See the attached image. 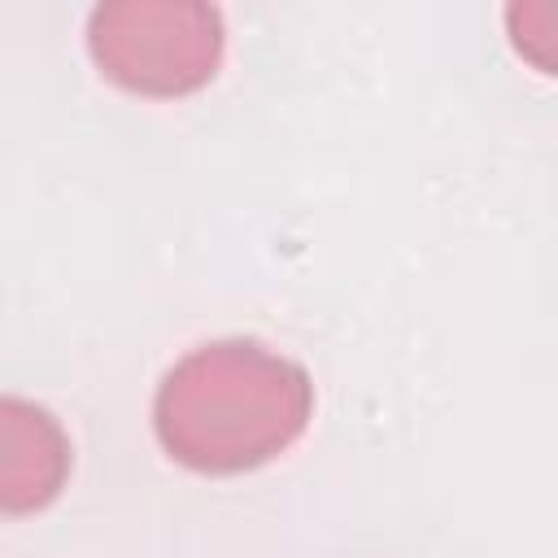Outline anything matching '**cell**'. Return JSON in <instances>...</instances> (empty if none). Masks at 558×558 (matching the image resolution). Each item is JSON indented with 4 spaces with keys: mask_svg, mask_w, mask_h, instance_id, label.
Segmentation results:
<instances>
[{
    "mask_svg": "<svg viewBox=\"0 0 558 558\" xmlns=\"http://www.w3.org/2000/svg\"><path fill=\"white\" fill-rule=\"evenodd\" d=\"M310 418L314 384L305 366L244 336L196 344L161 375L153 397L161 449L201 475H244L275 462Z\"/></svg>",
    "mask_w": 558,
    "mask_h": 558,
    "instance_id": "6da1fadb",
    "label": "cell"
},
{
    "mask_svg": "<svg viewBox=\"0 0 558 558\" xmlns=\"http://www.w3.org/2000/svg\"><path fill=\"white\" fill-rule=\"evenodd\" d=\"M222 13L205 0H105L87 17L96 70L135 96H187L222 65Z\"/></svg>",
    "mask_w": 558,
    "mask_h": 558,
    "instance_id": "7a4b0ae2",
    "label": "cell"
},
{
    "mask_svg": "<svg viewBox=\"0 0 558 558\" xmlns=\"http://www.w3.org/2000/svg\"><path fill=\"white\" fill-rule=\"evenodd\" d=\"M70 436L61 418L26 397H0V514L52 506L70 480Z\"/></svg>",
    "mask_w": 558,
    "mask_h": 558,
    "instance_id": "3957f363",
    "label": "cell"
}]
</instances>
